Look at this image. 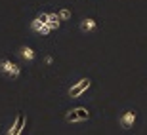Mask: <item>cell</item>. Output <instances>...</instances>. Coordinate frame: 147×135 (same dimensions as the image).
Returning <instances> with one entry per match:
<instances>
[{"label":"cell","instance_id":"obj_6","mask_svg":"<svg viewBox=\"0 0 147 135\" xmlns=\"http://www.w3.org/2000/svg\"><path fill=\"white\" fill-rule=\"evenodd\" d=\"M31 29H33L34 33H38V34H44V36H46V34H50V31H52V29L48 27V23L40 21L38 17H34L33 21H31Z\"/></svg>","mask_w":147,"mask_h":135},{"label":"cell","instance_id":"obj_7","mask_svg":"<svg viewBox=\"0 0 147 135\" xmlns=\"http://www.w3.org/2000/svg\"><path fill=\"white\" fill-rule=\"evenodd\" d=\"M98 29V21L92 19V17H86V19H82L80 21V31L82 33H92Z\"/></svg>","mask_w":147,"mask_h":135},{"label":"cell","instance_id":"obj_10","mask_svg":"<svg viewBox=\"0 0 147 135\" xmlns=\"http://www.w3.org/2000/svg\"><path fill=\"white\" fill-rule=\"evenodd\" d=\"M57 15H59V19H69V17H71V11L63 8V10H59V13H57Z\"/></svg>","mask_w":147,"mask_h":135},{"label":"cell","instance_id":"obj_3","mask_svg":"<svg viewBox=\"0 0 147 135\" xmlns=\"http://www.w3.org/2000/svg\"><path fill=\"white\" fill-rule=\"evenodd\" d=\"M25 128H27V116L23 112H17V116L13 118V122L10 126V130L6 131V135H21Z\"/></svg>","mask_w":147,"mask_h":135},{"label":"cell","instance_id":"obj_1","mask_svg":"<svg viewBox=\"0 0 147 135\" xmlns=\"http://www.w3.org/2000/svg\"><path fill=\"white\" fill-rule=\"evenodd\" d=\"M90 86H92V80H90V78H80L78 82H75V84L67 90V95L71 99H76V97H80Z\"/></svg>","mask_w":147,"mask_h":135},{"label":"cell","instance_id":"obj_8","mask_svg":"<svg viewBox=\"0 0 147 135\" xmlns=\"http://www.w3.org/2000/svg\"><path fill=\"white\" fill-rule=\"evenodd\" d=\"M19 55H21L25 61H34V57H36V51H34L31 46H21V49H19Z\"/></svg>","mask_w":147,"mask_h":135},{"label":"cell","instance_id":"obj_5","mask_svg":"<svg viewBox=\"0 0 147 135\" xmlns=\"http://www.w3.org/2000/svg\"><path fill=\"white\" fill-rule=\"evenodd\" d=\"M136 118H138L136 110H124L119 118V124L122 126L124 130H130V128H134V124H136Z\"/></svg>","mask_w":147,"mask_h":135},{"label":"cell","instance_id":"obj_4","mask_svg":"<svg viewBox=\"0 0 147 135\" xmlns=\"http://www.w3.org/2000/svg\"><path fill=\"white\" fill-rule=\"evenodd\" d=\"M65 120L67 122H86L90 120V112H88V108H71V110H67L65 112Z\"/></svg>","mask_w":147,"mask_h":135},{"label":"cell","instance_id":"obj_9","mask_svg":"<svg viewBox=\"0 0 147 135\" xmlns=\"http://www.w3.org/2000/svg\"><path fill=\"white\" fill-rule=\"evenodd\" d=\"M59 15L57 13H48V27L50 29H59Z\"/></svg>","mask_w":147,"mask_h":135},{"label":"cell","instance_id":"obj_2","mask_svg":"<svg viewBox=\"0 0 147 135\" xmlns=\"http://www.w3.org/2000/svg\"><path fill=\"white\" fill-rule=\"evenodd\" d=\"M0 72L6 76H10V78H17V76L21 74V67L16 65L11 59H0Z\"/></svg>","mask_w":147,"mask_h":135}]
</instances>
